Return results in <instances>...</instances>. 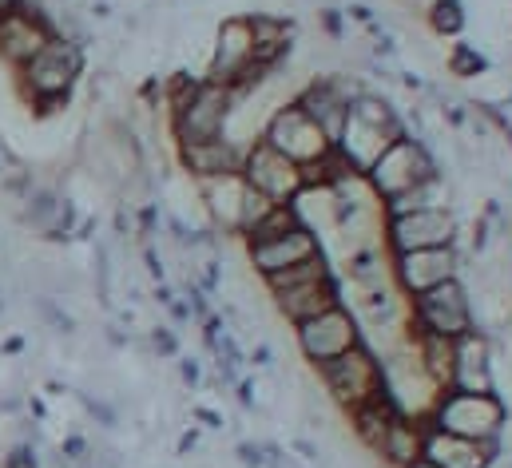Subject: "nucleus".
Wrapping results in <instances>:
<instances>
[{"mask_svg": "<svg viewBox=\"0 0 512 468\" xmlns=\"http://www.w3.org/2000/svg\"><path fill=\"white\" fill-rule=\"evenodd\" d=\"M235 461H239L243 468H266L262 441H239V445H235Z\"/></svg>", "mask_w": 512, "mask_h": 468, "instance_id": "f704fd0d", "label": "nucleus"}, {"mask_svg": "<svg viewBox=\"0 0 512 468\" xmlns=\"http://www.w3.org/2000/svg\"><path fill=\"white\" fill-rule=\"evenodd\" d=\"M346 20H354V24H374V8L362 4V0H354V4L346 8Z\"/></svg>", "mask_w": 512, "mask_h": 468, "instance_id": "37998d69", "label": "nucleus"}, {"mask_svg": "<svg viewBox=\"0 0 512 468\" xmlns=\"http://www.w3.org/2000/svg\"><path fill=\"white\" fill-rule=\"evenodd\" d=\"M425 417L437 429H449L469 441H505V433H509V405L501 401V393L441 389Z\"/></svg>", "mask_w": 512, "mask_h": 468, "instance_id": "f257e3e1", "label": "nucleus"}, {"mask_svg": "<svg viewBox=\"0 0 512 468\" xmlns=\"http://www.w3.org/2000/svg\"><path fill=\"white\" fill-rule=\"evenodd\" d=\"M505 441H469L449 429H437L425 417V437H421V457L437 468H493L501 461Z\"/></svg>", "mask_w": 512, "mask_h": 468, "instance_id": "ddd939ff", "label": "nucleus"}, {"mask_svg": "<svg viewBox=\"0 0 512 468\" xmlns=\"http://www.w3.org/2000/svg\"><path fill=\"white\" fill-rule=\"evenodd\" d=\"M147 350L155 353L159 361L175 357V353H179V338H175V330H167V326H155V330H147Z\"/></svg>", "mask_w": 512, "mask_h": 468, "instance_id": "2f4dec72", "label": "nucleus"}, {"mask_svg": "<svg viewBox=\"0 0 512 468\" xmlns=\"http://www.w3.org/2000/svg\"><path fill=\"white\" fill-rule=\"evenodd\" d=\"M314 373H318L322 389L330 393V401H334L342 413H354L358 405H366L370 397H378L385 389L382 357L370 350L366 342H358L354 350H346L342 357L318 365Z\"/></svg>", "mask_w": 512, "mask_h": 468, "instance_id": "f03ea898", "label": "nucleus"}, {"mask_svg": "<svg viewBox=\"0 0 512 468\" xmlns=\"http://www.w3.org/2000/svg\"><path fill=\"white\" fill-rule=\"evenodd\" d=\"M421 437H425V417H393V425L385 429L382 445H378V461H385V468H409L413 461H421Z\"/></svg>", "mask_w": 512, "mask_h": 468, "instance_id": "6ab92c4d", "label": "nucleus"}, {"mask_svg": "<svg viewBox=\"0 0 512 468\" xmlns=\"http://www.w3.org/2000/svg\"><path fill=\"white\" fill-rule=\"evenodd\" d=\"M191 417H195V421H203L211 433L227 429V425H223V413H215V409H207V405H191Z\"/></svg>", "mask_w": 512, "mask_h": 468, "instance_id": "ea45409f", "label": "nucleus"}, {"mask_svg": "<svg viewBox=\"0 0 512 468\" xmlns=\"http://www.w3.org/2000/svg\"><path fill=\"white\" fill-rule=\"evenodd\" d=\"M76 397H80L84 413H88L96 425H104V429H116V425H120V413H116V405H108L104 397H92V393H76Z\"/></svg>", "mask_w": 512, "mask_h": 468, "instance_id": "c756f323", "label": "nucleus"}, {"mask_svg": "<svg viewBox=\"0 0 512 468\" xmlns=\"http://www.w3.org/2000/svg\"><path fill=\"white\" fill-rule=\"evenodd\" d=\"M409 468H437V465H429V461L421 457V461H413V465H409Z\"/></svg>", "mask_w": 512, "mask_h": 468, "instance_id": "4d7b16f0", "label": "nucleus"}, {"mask_svg": "<svg viewBox=\"0 0 512 468\" xmlns=\"http://www.w3.org/2000/svg\"><path fill=\"white\" fill-rule=\"evenodd\" d=\"M382 242L389 246V254L429 250V246H453L457 242V215L449 207L409 211V215H385Z\"/></svg>", "mask_w": 512, "mask_h": 468, "instance_id": "9b49d317", "label": "nucleus"}, {"mask_svg": "<svg viewBox=\"0 0 512 468\" xmlns=\"http://www.w3.org/2000/svg\"><path fill=\"white\" fill-rule=\"evenodd\" d=\"M318 28L330 36V44L346 40V12L342 8H318Z\"/></svg>", "mask_w": 512, "mask_h": 468, "instance_id": "473e14b6", "label": "nucleus"}, {"mask_svg": "<svg viewBox=\"0 0 512 468\" xmlns=\"http://www.w3.org/2000/svg\"><path fill=\"white\" fill-rule=\"evenodd\" d=\"M449 389L461 393H497L493 377V338L481 330H465L453 338V381Z\"/></svg>", "mask_w": 512, "mask_h": 468, "instance_id": "2eb2a0df", "label": "nucleus"}, {"mask_svg": "<svg viewBox=\"0 0 512 468\" xmlns=\"http://www.w3.org/2000/svg\"><path fill=\"white\" fill-rule=\"evenodd\" d=\"M401 88H409V92H425V80H421L417 72H401Z\"/></svg>", "mask_w": 512, "mask_h": 468, "instance_id": "603ef678", "label": "nucleus"}, {"mask_svg": "<svg viewBox=\"0 0 512 468\" xmlns=\"http://www.w3.org/2000/svg\"><path fill=\"white\" fill-rule=\"evenodd\" d=\"M322 274H330V262H326V254H314V258H306V262H298V266H286V270H278V274H266L262 282H266L270 294H278V290L314 282V278H322Z\"/></svg>", "mask_w": 512, "mask_h": 468, "instance_id": "b1692460", "label": "nucleus"}, {"mask_svg": "<svg viewBox=\"0 0 512 468\" xmlns=\"http://www.w3.org/2000/svg\"><path fill=\"white\" fill-rule=\"evenodd\" d=\"M179 381H183V385H191V389H195V385H199V381H203V365H199V361H195V357H179Z\"/></svg>", "mask_w": 512, "mask_h": 468, "instance_id": "58836bf2", "label": "nucleus"}, {"mask_svg": "<svg viewBox=\"0 0 512 468\" xmlns=\"http://www.w3.org/2000/svg\"><path fill=\"white\" fill-rule=\"evenodd\" d=\"M258 139H266L274 151H282L286 159H294L298 167H306V163H314V159H322L334 143L326 139V131L314 123V119L306 116L294 100L290 104H278L270 119H266V127H262V135Z\"/></svg>", "mask_w": 512, "mask_h": 468, "instance_id": "6e6552de", "label": "nucleus"}, {"mask_svg": "<svg viewBox=\"0 0 512 468\" xmlns=\"http://www.w3.org/2000/svg\"><path fill=\"white\" fill-rule=\"evenodd\" d=\"M243 179L247 187H255L258 195H266L270 203H294L302 195V167L294 159H286L282 151H274L266 139H255L251 147H243Z\"/></svg>", "mask_w": 512, "mask_h": 468, "instance_id": "9d476101", "label": "nucleus"}, {"mask_svg": "<svg viewBox=\"0 0 512 468\" xmlns=\"http://www.w3.org/2000/svg\"><path fill=\"white\" fill-rule=\"evenodd\" d=\"M290 449H294L302 461H310V465H318V461H322V449H318L314 441H306V437H294V441H290Z\"/></svg>", "mask_w": 512, "mask_h": 468, "instance_id": "79ce46f5", "label": "nucleus"}, {"mask_svg": "<svg viewBox=\"0 0 512 468\" xmlns=\"http://www.w3.org/2000/svg\"><path fill=\"white\" fill-rule=\"evenodd\" d=\"M270 207H274V203H270L266 195H258L255 187H247V195H243V231H239V238L251 231V227H258V223H262V215H266Z\"/></svg>", "mask_w": 512, "mask_h": 468, "instance_id": "7c9ffc66", "label": "nucleus"}, {"mask_svg": "<svg viewBox=\"0 0 512 468\" xmlns=\"http://www.w3.org/2000/svg\"><path fill=\"white\" fill-rule=\"evenodd\" d=\"M167 314H171V318H175L179 326H183V322H191V306H187V302H179V298H175V302L167 306Z\"/></svg>", "mask_w": 512, "mask_h": 468, "instance_id": "de8ad7c7", "label": "nucleus"}, {"mask_svg": "<svg viewBox=\"0 0 512 468\" xmlns=\"http://www.w3.org/2000/svg\"><path fill=\"white\" fill-rule=\"evenodd\" d=\"M346 278L358 286V290H378L389 282V262L385 254L370 242V246H354L346 254Z\"/></svg>", "mask_w": 512, "mask_h": 468, "instance_id": "4be33fe9", "label": "nucleus"}, {"mask_svg": "<svg viewBox=\"0 0 512 468\" xmlns=\"http://www.w3.org/2000/svg\"><path fill=\"white\" fill-rule=\"evenodd\" d=\"M112 12H116V8H112L108 0H92V4H88V16H92V20H112Z\"/></svg>", "mask_w": 512, "mask_h": 468, "instance_id": "49530a36", "label": "nucleus"}, {"mask_svg": "<svg viewBox=\"0 0 512 468\" xmlns=\"http://www.w3.org/2000/svg\"><path fill=\"white\" fill-rule=\"evenodd\" d=\"M104 338H108L116 350H128V346H131V334H124L120 326H104Z\"/></svg>", "mask_w": 512, "mask_h": 468, "instance_id": "a18cd8bd", "label": "nucleus"}, {"mask_svg": "<svg viewBox=\"0 0 512 468\" xmlns=\"http://www.w3.org/2000/svg\"><path fill=\"white\" fill-rule=\"evenodd\" d=\"M247 361H251L255 369H270V365H274V361H270V346H266V342H258Z\"/></svg>", "mask_w": 512, "mask_h": 468, "instance_id": "c03bdc74", "label": "nucleus"}, {"mask_svg": "<svg viewBox=\"0 0 512 468\" xmlns=\"http://www.w3.org/2000/svg\"><path fill=\"white\" fill-rule=\"evenodd\" d=\"M489 231H493V223H489L485 215H477V219H473V234H469L473 254H485V250H489Z\"/></svg>", "mask_w": 512, "mask_h": 468, "instance_id": "e433bc0d", "label": "nucleus"}, {"mask_svg": "<svg viewBox=\"0 0 512 468\" xmlns=\"http://www.w3.org/2000/svg\"><path fill=\"white\" fill-rule=\"evenodd\" d=\"M24 350V338H8L4 346H0V353H20Z\"/></svg>", "mask_w": 512, "mask_h": 468, "instance_id": "5fc2aeb1", "label": "nucleus"}, {"mask_svg": "<svg viewBox=\"0 0 512 468\" xmlns=\"http://www.w3.org/2000/svg\"><path fill=\"white\" fill-rule=\"evenodd\" d=\"M409 326L421 334H441V338H461L465 330H473V298L461 274L409 298Z\"/></svg>", "mask_w": 512, "mask_h": 468, "instance_id": "423d86ee", "label": "nucleus"}, {"mask_svg": "<svg viewBox=\"0 0 512 468\" xmlns=\"http://www.w3.org/2000/svg\"><path fill=\"white\" fill-rule=\"evenodd\" d=\"M433 207H449V183H445L441 171L429 175V179H421V183L409 187L405 195L385 199L382 215H409V211H433Z\"/></svg>", "mask_w": 512, "mask_h": 468, "instance_id": "412c9836", "label": "nucleus"}, {"mask_svg": "<svg viewBox=\"0 0 512 468\" xmlns=\"http://www.w3.org/2000/svg\"><path fill=\"white\" fill-rule=\"evenodd\" d=\"M195 449H199V433L191 429V433L179 437V457H187V453H195Z\"/></svg>", "mask_w": 512, "mask_h": 468, "instance_id": "3c124183", "label": "nucleus"}, {"mask_svg": "<svg viewBox=\"0 0 512 468\" xmlns=\"http://www.w3.org/2000/svg\"><path fill=\"white\" fill-rule=\"evenodd\" d=\"M4 468H36V453H32V445H16V449L8 453Z\"/></svg>", "mask_w": 512, "mask_h": 468, "instance_id": "a19ab883", "label": "nucleus"}, {"mask_svg": "<svg viewBox=\"0 0 512 468\" xmlns=\"http://www.w3.org/2000/svg\"><path fill=\"white\" fill-rule=\"evenodd\" d=\"M298 223H302V215L294 211V203H274V207L262 215V223L243 234V242H258V238H274V234H286V231H294Z\"/></svg>", "mask_w": 512, "mask_h": 468, "instance_id": "393cba45", "label": "nucleus"}, {"mask_svg": "<svg viewBox=\"0 0 512 468\" xmlns=\"http://www.w3.org/2000/svg\"><path fill=\"white\" fill-rule=\"evenodd\" d=\"M405 409L389 397V393H378V397H370L366 405H358L354 413H346L350 417V429H354V437H358V445L366 449V453H378V445H382L385 429L393 425V417H401Z\"/></svg>", "mask_w": 512, "mask_h": 468, "instance_id": "aec40b11", "label": "nucleus"}, {"mask_svg": "<svg viewBox=\"0 0 512 468\" xmlns=\"http://www.w3.org/2000/svg\"><path fill=\"white\" fill-rule=\"evenodd\" d=\"M195 187H199V199L211 215V227L223 238H239V231H243V195H247L243 171L207 175V179H195Z\"/></svg>", "mask_w": 512, "mask_h": 468, "instance_id": "dca6fc26", "label": "nucleus"}, {"mask_svg": "<svg viewBox=\"0 0 512 468\" xmlns=\"http://www.w3.org/2000/svg\"><path fill=\"white\" fill-rule=\"evenodd\" d=\"M437 171H441V167H437V159L429 155L425 139H417V135H401V139H393L382 155L370 163V171H366V187L385 203V199L405 195L409 187H417L421 179H429V175H437Z\"/></svg>", "mask_w": 512, "mask_h": 468, "instance_id": "20e7f679", "label": "nucleus"}, {"mask_svg": "<svg viewBox=\"0 0 512 468\" xmlns=\"http://www.w3.org/2000/svg\"><path fill=\"white\" fill-rule=\"evenodd\" d=\"M20 397H0V413H20Z\"/></svg>", "mask_w": 512, "mask_h": 468, "instance_id": "864d4df0", "label": "nucleus"}, {"mask_svg": "<svg viewBox=\"0 0 512 468\" xmlns=\"http://www.w3.org/2000/svg\"><path fill=\"white\" fill-rule=\"evenodd\" d=\"M270 298H274V310H278L290 326H302V322L326 314L330 306H338V302H342V286H338V278H334V270H330V274H322V278H314V282L278 290V294H270Z\"/></svg>", "mask_w": 512, "mask_h": 468, "instance_id": "f3484780", "label": "nucleus"}, {"mask_svg": "<svg viewBox=\"0 0 512 468\" xmlns=\"http://www.w3.org/2000/svg\"><path fill=\"white\" fill-rule=\"evenodd\" d=\"M445 68H449L457 80H473V76H485V72H489V60H485L473 44H453Z\"/></svg>", "mask_w": 512, "mask_h": 468, "instance_id": "cd10ccee", "label": "nucleus"}, {"mask_svg": "<svg viewBox=\"0 0 512 468\" xmlns=\"http://www.w3.org/2000/svg\"><path fill=\"white\" fill-rule=\"evenodd\" d=\"M155 302H159V306H163V310H167V306H171V302H175V290H171V286H167V282H155Z\"/></svg>", "mask_w": 512, "mask_h": 468, "instance_id": "09e8293b", "label": "nucleus"}, {"mask_svg": "<svg viewBox=\"0 0 512 468\" xmlns=\"http://www.w3.org/2000/svg\"><path fill=\"white\" fill-rule=\"evenodd\" d=\"M235 112H239V96H235L231 88H223V84H215V80H199V88L191 92V100L167 112L175 147H179V143H199V139H219V135H227Z\"/></svg>", "mask_w": 512, "mask_h": 468, "instance_id": "7ed1b4c3", "label": "nucleus"}, {"mask_svg": "<svg viewBox=\"0 0 512 468\" xmlns=\"http://www.w3.org/2000/svg\"><path fill=\"white\" fill-rule=\"evenodd\" d=\"M92 266H96V298H100V306L116 310V302H112V250H108V242H96Z\"/></svg>", "mask_w": 512, "mask_h": 468, "instance_id": "c85d7f7f", "label": "nucleus"}, {"mask_svg": "<svg viewBox=\"0 0 512 468\" xmlns=\"http://www.w3.org/2000/svg\"><path fill=\"white\" fill-rule=\"evenodd\" d=\"M68 100H72V96H36V100H28V108H32L36 119H52L68 108Z\"/></svg>", "mask_w": 512, "mask_h": 468, "instance_id": "72a5a7b5", "label": "nucleus"}, {"mask_svg": "<svg viewBox=\"0 0 512 468\" xmlns=\"http://www.w3.org/2000/svg\"><path fill=\"white\" fill-rule=\"evenodd\" d=\"M322 254V242H318V231H310L306 223H298L294 231L274 234V238H258V242H247V262L258 278L266 274H278L286 266H298L306 258Z\"/></svg>", "mask_w": 512, "mask_h": 468, "instance_id": "4468645a", "label": "nucleus"}, {"mask_svg": "<svg viewBox=\"0 0 512 468\" xmlns=\"http://www.w3.org/2000/svg\"><path fill=\"white\" fill-rule=\"evenodd\" d=\"M294 342H298V353L310 361V369H318L362 342V322L354 310H346V302H338L326 314L294 326Z\"/></svg>", "mask_w": 512, "mask_h": 468, "instance_id": "0eeeda50", "label": "nucleus"}, {"mask_svg": "<svg viewBox=\"0 0 512 468\" xmlns=\"http://www.w3.org/2000/svg\"><path fill=\"white\" fill-rule=\"evenodd\" d=\"M235 393H239V405H243V409H255V397H251V381H235Z\"/></svg>", "mask_w": 512, "mask_h": 468, "instance_id": "8fccbe9b", "label": "nucleus"}, {"mask_svg": "<svg viewBox=\"0 0 512 468\" xmlns=\"http://www.w3.org/2000/svg\"><path fill=\"white\" fill-rule=\"evenodd\" d=\"M60 457H64L68 465H80V461H88V457H92V449H88V441H84V437H64Z\"/></svg>", "mask_w": 512, "mask_h": 468, "instance_id": "c9c22d12", "label": "nucleus"}, {"mask_svg": "<svg viewBox=\"0 0 512 468\" xmlns=\"http://www.w3.org/2000/svg\"><path fill=\"white\" fill-rule=\"evenodd\" d=\"M84 76V48L64 40V36H52L20 72V92L24 100H36V96H72L76 80Z\"/></svg>", "mask_w": 512, "mask_h": 468, "instance_id": "39448f33", "label": "nucleus"}, {"mask_svg": "<svg viewBox=\"0 0 512 468\" xmlns=\"http://www.w3.org/2000/svg\"><path fill=\"white\" fill-rule=\"evenodd\" d=\"M461 274V250L453 246H429V250H405L389 254V278L405 298H417L449 278Z\"/></svg>", "mask_w": 512, "mask_h": 468, "instance_id": "1a4fd4ad", "label": "nucleus"}, {"mask_svg": "<svg viewBox=\"0 0 512 468\" xmlns=\"http://www.w3.org/2000/svg\"><path fill=\"white\" fill-rule=\"evenodd\" d=\"M358 322H366L374 330H393V322H397V294L389 290V282L378 286V290H362Z\"/></svg>", "mask_w": 512, "mask_h": 468, "instance_id": "5701e85b", "label": "nucleus"}, {"mask_svg": "<svg viewBox=\"0 0 512 468\" xmlns=\"http://www.w3.org/2000/svg\"><path fill=\"white\" fill-rule=\"evenodd\" d=\"M429 28L437 36H461L465 32V8H461V0H433L429 4Z\"/></svg>", "mask_w": 512, "mask_h": 468, "instance_id": "a878e982", "label": "nucleus"}, {"mask_svg": "<svg viewBox=\"0 0 512 468\" xmlns=\"http://www.w3.org/2000/svg\"><path fill=\"white\" fill-rule=\"evenodd\" d=\"M32 310L44 318V326L52 330V334H64V338H72L76 334V318L52 298V294H32Z\"/></svg>", "mask_w": 512, "mask_h": 468, "instance_id": "bb28decb", "label": "nucleus"}, {"mask_svg": "<svg viewBox=\"0 0 512 468\" xmlns=\"http://www.w3.org/2000/svg\"><path fill=\"white\" fill-rule=\"evenodd\" d=\"M52 36L56 28H52V12L44 8V0H20V8L0 20V60L20 72Z\"/></svg>", "mask_w": 512, "mask_h": 468, "instance_id": "f8f14e48", "label": "nucleus"}, {"mask_svg": "<svg viewBox=\"0 0 512 468\" xmlns=\"http://www.w3.org/2000/svg\"><path fill=\"white\" fill-rule=\"evenodd\" d=\"M139 254H143V266H147V274H151L155 282H167V270H163V258L155 254V246H151V242H143V250H139Z\"/></svg>", "mask_w": 512, "mask_h": 468, "instance_id": "4c0bfd02", "label": "nucleus"}, {"mask_svg": "<svg viewBox=\"0 0 512 468\" xmlns=\"http://www.w3.org/2000/svg\"><path fill=\"white\" fill-rule=\"evenodd\" d=\"M20 8V0H0V20L8 16V12H16Z\"/></svg>", "mask_w": 512, "mask_h": 468, "instance_id": "6e6d98bb", "label": "nucleus"}, {"mask_svg": "<svg viewBox=\"0 0 512 468\" xmlns=\"http://www.w3.org/2000/svg\"><path fill=\"white\" fill-rule=\"evenodd\" d=\"M179 167L191 179H207V175H223V171H239L243 167V151L235 147V139L219 135V139H199V143H179Z\"/></svg>", "mask_w": 512, "mask_h": 468, "instance_id": "a211bd4d", "label": "nucleus"}]
</instances>
